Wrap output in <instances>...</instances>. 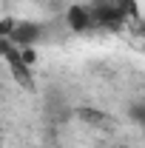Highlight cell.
<instances>
[{
    "mask_svg": "<svg viewBox=\"0 0 145 148\" xmlns=\"http://www.w3.org/2000/svg\"><path fill=\"white\" fill-rule=\"evenodd\" d=\"M0 57L6 60V66H9V71H12V77L20 88L34 91V71H31L29 63H23V57L17 54V46L9 37H0Z\"/></svg>",
    "mask_w": 145,
    "mask_h": 148,
    "instance_id": "1",
    "label": "cell"
},
{
    "mask_svg": "<svg viewBox=\"0 0 145 148\" xmlns=\"http://www.w3.org/2000/svg\"><path fill=\"white\" fill-rule=\"evenodd\" d=\"M40 37H43V26H40V23H31V20H14V29H12L9 40H12L17 49H26V46L34 49L37 43H40Z\"/></svg>",
    "mask_w": 145,
    "mask_h": 148,
    "instance_id": "2",
    "label": "cell"
},
{
    "mask_svg": "<svg viewBox=\"0 0 145 148\" xmlns=\"http://www.w3.org/2000/svg\"><path fill=\"white\" fill-rule=\"evenodd\" d=\"M66 23H68V29L77 32V34H83V32H88L94 29V20H91V9L88 6H68V12H66Z\"/></svg>",
    "mask_w": 145,
    "mask_h": 148,
    "instance_id": "3",
    "label": "cell"
},
{
    "mask_svg": "<svg viewBox=\"0 0 145 148\" xmlns=\"http://www.w3.org/2000/svg\"><path fill=\"white\" fill-rule=\"evenodd\" d=\"M77 117H80L83 123H88V125H108L111 123L108 114H103V111H97V108H80Z\"/></svg>",
    "mask_w": 145,
    "mask_h": 148,
    "instance_id": "4",
    "label": "cell"
},
{
    "mask_svg": "<svg viewBox=\"0 0 145 148\" xmlns=\"http://www.w3.org/2000/svg\"><path fill=\"white\" fill-rule=\"evenodd\" d=\"M17 54L23 57V63H29V66H34V63H37V49H31V46H26V49H17Z\"/></svg>",
    "mask_w": 145,
    "mask_h": 148,
    "instance_id": "5",
    "label": "cell"
},
{
    "mask_svg": "<svg viewBox=\"0 0 145 148\" xmlns=\"http://www.w3.org/2000/svg\"><path fill=\"white\" fill-rule=\"evenodd\" d=\"M131 117H134V123H140V125L145 128V103L134 106V108H131Z\"/></svg>",
    "mask_w": 145,
    "mask_h": 148,
    "instance_id": "6",
    "label": "cell"
},
{
    "mask_svg": "<svg viewBox=\"0 0 145 148\" xmlns=\"http://www.w3.org/2000/svg\"><path fill=\"white\" fill-rule=\"evenodd\" d=\"M12 29H14V20H12V17H3V20H0V37H9V34H12Z\"/></svg>",
    "mask_w": 145,
    "mask_h": 148,
    "instance_id": "7",
    "label": "cell"
}]
</instances>
